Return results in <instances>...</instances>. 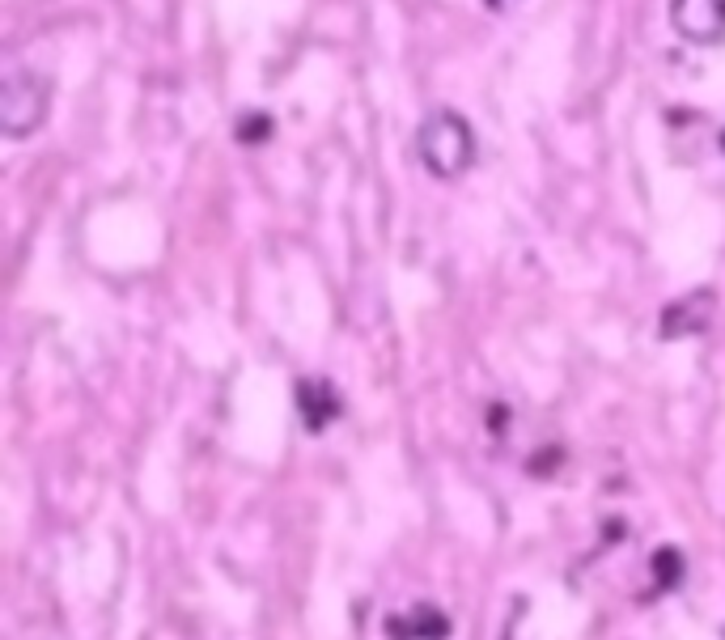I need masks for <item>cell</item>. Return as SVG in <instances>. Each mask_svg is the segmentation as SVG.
Segmentation results:
<instances>
[{"instance_id":"1","label":"cell","mask_w":725,"mask_h":640,"mask_svg":"<svg viewBox=\"0 0 725 640\" xmlns=\"http://www.w3.org/2000/svg\"><path fill=\"white\" fill-rule=\"evenodd\" d=\"M416 153L437 179H463L475 162V136L458 111H433L416 132Z\"/></svg>"},{"instance_id":"2","label":"cell","mask_w":725,"mask_h":640,"mask_svg":"<svg viewBox=\"0 0 725 640\" xmlns=\"http://www.w3.org/2000/svg\"><path fill=\"white\" fill-rule=\"evenodd\" d=\"M47 115V81L34 73H13L0 85V128L5 136H26Z\"/></svg>"},{"instance_id":"3","label":"cell","mask_w":725,"mask_h":640,"mask_svg":"<svg viewBox=\"0 0 725 640\" xmlns=\"http://www.w3.org/2000/svg\"><path fill=\"white\" fill-rule=\"evenodd\" d=\"M670 22L683 39L717 43L725 34V0H670Z\"/></svg>"},{"instance_id":"4","label":"cell","mask_w":725,"mask_h":640,"mask_svg":"<svg viewBox=\"0 0 725 640\" xmlns=\"http://www.w3.org/2000/svg\"><path fill=\"white\" fill-rule=\"evenodd\" d=\"M713 293L709 289H696V293H687L683 301H675L666 314H662V335L666 340H675V335H696L713 323Z\"/></svg>"},{"instance_id":"5","label":"cell","mask_w":725,"mask_h":640,"mask_svg":"<svg viewBox=\"0 0 725 640\" xmlns=\"http://www.w3.org/2000/svg\"><path fill=\"white\" fill-rule=\"evenodd\" d=\"M391 640H446L450 636V619L437 607H416L408 615H391L386 619Z\"/></svg>"},{"instance_id":"6","label":"cell","mask_w":725,"mask_h":640,"mask_svg":"<svg viewBox=\"0 0 725 640\" xmlns=\"http://www.w3.org/2000/svg\"><path fill=\"white\" fill-rule=\"evenodd\" d=\"M297 407H302V416L314 433H323L327 424L335 420V412H340V395L327 386V382H297Z\"/></svg>"},{"instance_id":"7","label":"cell","mask_w":725,"mask_h":640,"mask_svg":"<svg viewBox=\"0 0 725 640\" xmlns=\"http://www.w3.org/2000/svg\"><path fill=\"white\" fill-rule=\"evenodd\" d=\"M653 581H658V590H675L683 581V556L675 547H662L658 556H653Z\"/></svg>"},{"instance_id":"8","label":"cell","mask_w":725,"mask_h":640,"mask_svg":"<svg viewBox=\"0 0 725 640\" xmlns=\"http://www.w3.org/2000/svg\"><path fill=\"white\" fill-rule=\"evenodd\" d=\"M234 136L242 140V145H259L263 136H272V119H268V115H259V111L242 115V119H238V128H234Z\"/></svg>"},{"instance_id":"9","label":"cell","mask_w":725,"mask_h":640,"mask_svg":"<svg viewBox=\"0 0 725 640\" xmlns=\"http://www.w3.org/2000/svg\"><path fill=\"white\" fill-rule=\"evenodd\" d=\"M488 5H492V9H505V5H509V0H488Z\"/></svg>"},{"instance_id":"10","label":"cell","mask_w":725,"mask_h":640,"mask_svg":"<svg viewBox=\"0 0 725 640\" xmlns=\"http://www.w3.org/2000/svg\"><path fill=\"white\" fill-rule=\"evenodd\" d=\"M721 145H725V132H721Z\"/></svg>"}]
</instances>
